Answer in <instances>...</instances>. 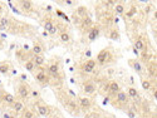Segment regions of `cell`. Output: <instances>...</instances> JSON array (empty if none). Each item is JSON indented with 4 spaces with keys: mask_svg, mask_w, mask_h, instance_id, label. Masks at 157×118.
Masks as SVG:
<instances>
[{
    "mask_svg": "<svg viewBox=\"0 0 157 118\" xmlns=\"http://www.w3.org/2000/svg\"><path fill=\"white\" fill-rule=\"evenodd\" d=\"M83 90H84L86 93L91 94V93H93V92L95 90V84H94L93 82H87V83L83 84Z\"/></svg>",
    "mask_w": 157,
    "mask_h": 118,
    "instance_id": "1",
    "label": "cell"
},
{
    "mask_svg": "<svg viewBox=\"0 0 157 118\" xmlns=\"http://www.w3.org/2000/svg\"><path fill=\"white\" fill-rule=\"evenodd\" d=\"M58 70H59V67H58V64H52V65L49 67V72H50L52 75H55V74L58 73Z\"/></svg>",
    "mask_w": 157,
    "mask_h": 118,
    "instance_id": "15",
    "label": "cell"
},
{
    "mask_svg": "<svg viewBox=\"0 0 157 118\" xmlns=\"http://www.w3.org/2000/svg\"><path fill=\"white\" fill-rule=\"evenodd\" d=\"M31 94H33V97H38V95H39V93H38L36 90H33V93H31Z\"/></svg>",
    "mask_w": 157,
    "mask_h": 118,
    "instance_id": "35",
    "label": "cell"
},
{
    "mask_svg": "<svg viewBox=\"0 0 157 118\" xmlns=\"http://www.w3.org/2000/svg\"><path fill=\"white\" fill-rule=\"evenodd\" d=\"M57 14H58V15H59L61 18H63V19H65V20H68V22H69V19H68V18L65 16V14H63V13H62L61 10H57Z\"/></svg>",
    "mask_w": 157,
    "mask_h": 118,
    "instance_id": "30",
    "label": "cell"
},
{
    "mask_svg": "<svg viewBox=\"0 0 157 118\" xmlns=\"http://www.w3.org/2000/svg\"><path fill=\"white\" fill-rule=\"evenodd\" d=\"M53 27H54V24H53L50 20H47V22H44V30L49 31V30H50Z\"/></svg>",
    "mask_w": 157,
    "mask_h": 118,
    "instance_id": "24",
    "label": "cell"
},
{
    "mask_svg": "<svg viewBox=\"0 0 157 118\" xmlns=\"http://www.w3.org/2000/svg\"><path fill=\"white\" fill-rule=\"evenodd\" d=\"M117 101L120 103H126L128 101V95L125 92H118V95H117Z\"/></svg>",
    "mask_w": 157,
    "mask_h": 118,
    "instance_id": "5",
    "label": "cell"
},
{
    "mask_svg": "<svg viewBox=\"0 0 157 118\" xmlns=\"http://www.w3.org/2000/svg\"><path fill=\"white\" fill-rule=\"evenodd\" d=\"M61 40H62V42H64V43L69 42V40H70L69 34H68V33H62V34H61Z\"/></svg>",
    "mask_w": 157,
    "mask_h": 118,
    "instance_id": "20",
    "label": "cell"
},
{
    "mask_svg": "<svg viewBox=\"0 0 157 118\" xmlns=\"http://www.w3.org/2000/svg\"><path fill=\"white\" fill-rule=\"evenodd\" d=\"M1 11H3V6L0 5V14H1Z\"/></svg>",
    "mask_w": 157,
    "mask_h": 118,
    "instance_id": "41",
    "label": "cell"
},
{
    "mask_svg": "<svg viewBox=\"0 0 157 118\" xmlns=\"http://www.w3.org/2000/svg\"><path fill=\"white\" fill-rule=\"evenodd\" d=\"M153 97H155V99H156V98H157V92H156V90L153 92Z\"/></svg>",
    "mask_w": 157,
    "mask_h": 118,
    "instance_id": "39",
    "label": "cell"
},
{
    "mask_svg": "<svg viewBox=\"0 0 157 118\" xmlns=\"http://www.w3.org/2000/svg\"><path fill=\"white\" fill-rule=\"evenodd\" d=\"M132 65H133V69H134L137 73H141V72H142V65H141V63H140V62L134 60V62L132 63Z\"/></svg>",
    "mask_w": 157,
    "mask_h": 118,
    "instance_id": "13",
    "label": "cell"
},
{
    "mask_svg": "<svg viewBox=\"0 0 157 118\" xmlns=\"http://www.w3.org/2000/svg\"><path fill=\"white\" fill-rule=\"evenodd\" d=\"M22 4V8L24 9V10H30L31 9V1H28V0H23V1L20 3Z\"/></svg>",
    "mask_w": 157,
    "mask_h": 118,
    "instance_id": "12",
    "label": "cell"
},
{
    "mask_svg": "<svg viewBox=\"0 0 157 118\" xmlns=\"http://www.w3.org/2000/svg\"><path fill=\"white\" fill-rule=\"evenodd\" d=\"M28 94H29V89H28L27 86H20L19 87V95H20L22 98L28 97Z\"/></svg>",
    "mask_w": 157,
    "mask_h": 118,
    "instance_id": "6",
    "label": "cell"
},
{
    "mask_svg": "<svg viewBox=\"0 0 157 118\" xmlns=\"http://www.w3.org/2000/svg\"><path fill=\"white\" fill-rule=\"evenodd\" d=\"M22 79H23V81H25V79H27V75H25V74H23V75H22Z\"/></svg>",
    "mask_w": 157,
    "mask_h": 118,
    "instance_id": "38",
    "label": "cell"
},
{
    "mask_svg": "<svg viewBox=\"0 0 157 118\" xmlns=\"http://www.w3.org/2000/svg\"><path fill=\"white\" fill-rule=\"evenodd\" d=\"M35 78H36V81H38V82H40V83H44V82H47V75H45L43 72L38 73Z\"/></svg>",
    "mask_w": 157,
    "mask_h": 118,
    "instance_id": "10",
    "label": "cell"
},
{
    "mask_svg": "<svg viewBox=\"0 0 157 118\" xmlns=\"http://www.w3.org/2000/svg\"><path fill=\"white\" fill-rule=\"evenodd\" d=\"M127 114H128V117H129V118H134V117H136V114H134L132 111H128V113H127Z\"/></svg>",
    "mask_w": 157,
    "mask_h": 118,
    "instance_id": "33",
    "label": "cell"
},
{
    "mask_svg": "<svg viewBox=\"0 0 157 118\" xmlns=\"http://www.w3.org/2000/svg\"><path fill=\"white\" fill-rule=\"evenodd\" d=\"M42 50H43V48H42V45H40V44H34V47H33V52H34V54L40 55Z\"/></svg>",
    "mask_w": 157,
    "mask_h": 118,
    "instance_id": "14",
    "label": "cell"
},
{
    "mask_svg": "<svg viewBox=\"0 0 157 118\" xmlns=\"http://www.w3.org/2000/svg\"><path fill=\"white\" fill-rule=\"evenodd\" d=\"M127 95L131 97V98H137V97H138V92H137L136 88L129 87V89H128V94H127Z\"/></svg>",
    "mask_w": 157,
    "mask_h": 118,
    "instance_id": "9",
    "label": "cell"
},
{
    "mask_svg": "<svg viewBox=\"0 0 157 118\" xmlns=\"http://www.w3.org/2000/svg\"><path fill=\"white\" fill-rule=\"evenodd\" d=\"M134 49H137V50H143V49H145V43L141 40V39L136 40V43H134Z\"/></svg>",
    "mask_w": 157,
    "mask_h": 118,
    "instance_id": "11",
    "label": "cell"
},
{
    "mask_svg": "<svg viewBox=\"0 0 157 118\" xmlns=\"http://www.w3.org/2000/svg\"><path fill=\"white\" fill-rule=\"evenodd\" d=\"M114 9H116V11L118 13V14H122V13H125V6H123V5H121V4L116 5V6H114Z\"/></svg>",
    "mask_w": 157,
    "mask_h": 118,
    "instance_id": "27",
    "label": "cell"
},
{
    "mask_svg": "<svg viewBox=\"0 0 157 118\" xmlns=\"http://www.w3.org/2000/svg\"><path fill=\"white\" fill-rule=\"evenodd\" d=\"M77 13H78V15H79V16H84V15L87 14V9H86V6H78Z\"/></svg>",
    "mask_w": 157,
    "mask_h": 118,
    "instance_id": "17",
    "label": "cell"
},
{
    "mask_svg": "<svg viewBox=\"0 0 157 118\" xmlns=\"http://www.w3.org/2000/svg\"><path fill=\"white\" fill-rule=\"evenodd\" d=\"M4 118H14V117H10L9 114H4Z\"/></svg>",
    "mask_w": 157,
    "mask_h": 118,
    "instance_id": "37",
    "label": "cell"
},
{
    "mask_svg": "<svg viewBox=\"0 0 157 118\" xmlns=\"http://www.w3.org/2000/svg\"><path fill=\"white\" fill-rule=\"evenodd\" d=\"M8 70H9V65H8L6 63L0 65V73H1V74H6V73H8Z\"/></svg>",
    "mask_w": 157,
    "mask_h": 118,
    "instance_id": "25",
    "label": "cell"
},
{
    "mask_svg": "<svg viewBox=\"0 0 157 118\" xmlns=\"http://www.w3.org/2000/svg\"><path fill=\"white\" fill-rule=\"evenodd\" d=\"M86 55H87V57H91V55H92L91 50H87V52H86Z\"/></svg>",
    "mask_w": 157,
    "mask_h": 118,
    "instance_id": "36",
    "label": "cell"
},
{
    "mask_svg": "<svg viewBox=\"0 0 157 118\" xmlns=\"http://www.w3.org/2000/svg\"><path fill=\"white\" fill-rule=\"evenodd\" d=\"M24 117H25V118H33V117H34V114H33L30 111H25V113H24Z\"/></svg>",
    "mask_w": 157,
    "mask_h": 118,
    "instance_id": "29",
    "label": "cell"
},
{
    "mask_svg": "<svg viewBox=\"0 0 157 118\" xmlns=\"http://www.w3.org/2000/svg\"><path fill=\"white\" fill-rule=\"evenodd\" d=\"M38 109H39V113H40L42 116H47L48 114V108L45 106H38Z\"/></svg>",
    "mask_w": 157,
    "mask_h": 118,
    "instance_id": "18",
    "label": "cell"
},
{
    "mask_svg": "<svg viewBox=\"0 0 157 118\" xmlns=\"http://www.w3.org/2000/svg\"><path fill=\"white\" fill-rule=\"evenodd\" d=\"M98 35H99V29H98V28H94V29L91 30V33H89V35H88V39H89L91 42H93L94 39H97Z\"/></svg>",
    "mask_w": 157,
    "mask_h": 118,
    "instance_id": "4",
    "label": "cell"
},
{
    "mask_svg": "<svg viewBox=\"0 0 157 118\" xmlns=\"http://www.w3.org/2000/svg\"><path fill=\"white\" fill-rule=\"evenodd\" d=\"M108 57H109V53H108V50H102L99 54H98V57H97V60L101 64H104V62L108 59Z\"/></svg>",
    "mask_w": 157,
    "mask_h": 118,
    "instance_id": "2",
    "label": "cell"
},
{
    "mask_svg": "<svg viewBox=\"0 0 157 118\" xmlns=\"http://www.w3.org/2000/svg\"><path fill=\"white\" fill-rule=\"evenodd\" d=\"M109 38H111V39H113V40H118V39H120V34H118V31H117V30L111 31Z\"/></svg>",
    "mask_w": 157,
    "mask_h": 118,
    "instance_id": "22",
    "label": "cell"
},
{
    "mask_svg": "<svg viewBox=\"0 0 157 118\" xmlns=\"http://www.w3.org/2000/svg\"><path fill=\"white\" fill-rule=\"evenodd\" d=\"M94 67H95V62L93 60V59H89V60L84 64L83 70H84V72H87V73H91V72H93V70H94Z\"/></svg>",
    "mask_w": 157,
    "mask_h": 118,
    "instance_id": "3",
    "label": "cell"
},
{
    "mask_svg": "<svg viewBox=\"0 0 157 118\" xmlns=\"http://www.w3.org/2000/svg\"><path fill=\"white\" fill-rule=\"evenodd\" d=\"M3 98H4V101L8 102V103H14V102H15V101H14V95H13V94H9V93L5 94Z\"/></svg>",
    "mask_w": 157,
    "mask_h": 118,
    "instance_id": "16",
    "label": "cell"
},
{
    "mask_svg": "<svg viewBox=\"0 0 157 118\" xmlns=\"http://www.w3.org/2000/svg\"><path fill=\"white\" fill-rule=\"evenodd\" d=\"M34 63H33V60H29V62H27L25 63V69L28 70V72H33L34 70Z\"/></svg>",
    "mask_w": 157,
    "mask_h": 118,
    "instance_id": "19",
    "label": "cell"
},
{
    "mask_svg": "<svg viewBox=\"0 0 157 118\" xmlns=\"http://www.w3.org/2000/svg\"><path fill=\"white\" fill-rule=\"evenodd\" d=\"M108 89H109L111 92H113V93H118L120 89H121V87H120V84L117 83V82H112V83L108 86Z\"/></svg>",
    "mask_w": 157,
    "mask_h": 118,
    "instance_id": "7",
    "label": "cell"
},
{
    "mask_svg": "<svg viewBox=\"0 0 157 118\" xmlns=\"http://www.w3.org/2000/svg\"><path fill=\"white\" fill-rule=\"evenodd\" d=\"M48 33H49L50 35H53V34H55V33H57V28H55V27H53V28H52V29H50V30L48 31Z\"/></svg>",
    "mask_w": 157,
    "mask_h": 118,
    "instance_id": "31",
    "label": "cell"
},
{
    "mask_svg": "<svg viewBox=\"0 0 157 118\" xmlns=\"http://www.w3.org/2000/svg\"><path fill=\"white\" fill-rule=\"evenodd\" d=\"M23 103L22 102H14V111H16V112H20L22 109H23Z\"/></svg>",
    "mask_w": 157,
    "mask_h": 118,
    "instance_id": "21",
    "label": "cell"
},
{
    "mask_svg": "<svg viewBox=\"0 0 157 118\" xmlns=\"http://www.w3.org/2000/svg\"><path fill=\"white\" fill-rule=\"evenodd\" d=\"M133 53H134V54H138V50H137V49H134V48H133Z\"/></svg>",
    "mask_w": 157,
    "mask_h": 118,
    "instance_id": "40",
    "label": "cell"
},
{
    "mask_svg": "<svg viewBox=\"0 0 157 118\" xmlns=\"http://www.w3.org/2000/svg\"><path fill=\"white\" fill-rule=\"evenodd\" d=\"M91 19L89 18H86V20H83V24H86V25H91Z\"/></svg>",
    "mask_w": 157,
    "mask_h": 118,
    "instance_id": "32",
    "label": "cell"
},
{
    "mask_svg": "<svg viewBox=\"0 0 157 118\" xmlns=\"http://www.w3.org/2000/svg\"><path fill=\"white\" fill-rule=\"evenodd\" d=\"M34 65H42V64H44V57H42V55H36L35 58H34Z\"/></svg>",
    "mask_w": 157,
    "mask_h": 118,
    "instance_id": "8",
    "label": "cell"
},
{
    "mask_svg": "<svg viewBox=\"0 0 157 118\" xmlns=\"http://www.w3.org/2000/svg\"><path fill=\"white\" fill-rule=\"evenodd\" d=\"M8 27V19L6 18H3L1 22H0V29H5Z\"/></svg>",
    "mask_w": 157,
    "mask_h": 118,
    "instance_id": "26",
    "label": "cell"
},
{
    "mask_svg": "<svg viewBox=\"0 0 157 118\" xmlns=\"http://www.w3.org/2000/svg\"><path fill=\"white\" fill-rule=\"evenodd\" d=\"M81 104H82V107H86L87 108V107L91 106V101L88 99V98L84 97V98H82V99H81Z\"/></svg>",
    "mask_w": 157,
    "mask_h": 118,
    "instance_id": "23",
    "label": "cell"
},
{
    "mask_svg": "<svg viewBox=\"0 0 157 118\" xmlns=\"http://www.w3.org/2000/svg\"><path fill=\"white\" fill-rule=\"evenodd\" d=\"M64 3H65L67 5H73V4H74L73 1H70V0H67V1H64Z\"/></svg>",
    "mask_w": 157,
    "mask_h": 118,
    "instance_id": "34",
    "label": "cell"
},
{
    "mask_svg": "<svg viewBox=\"0 0 157 118\" xmlns=\"http://www.w3.org/2000/svg\"><path fill=\"white\" fill-rule=\"evenodd\" d=\"M150 87H151V84H150V82H148V81H143V82H142V88H143V89L148 90V89H150Z\"/></svg>",
    "mask_w": 157,
    "mask_h": 118,
    "instance_id": "28",
    "label": "cell"
}]
</instances>
